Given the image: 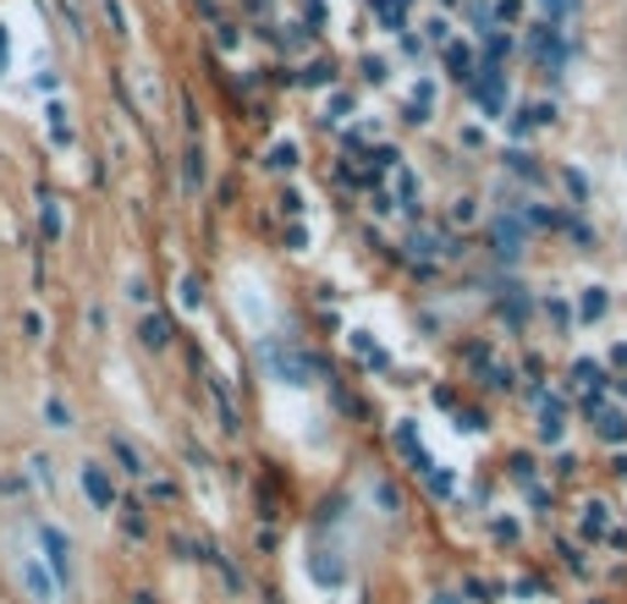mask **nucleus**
<instances>
[{
  "label": "nucleus",
  "mask_w": 627,
  "mask_h": 604,
  "mask_svg": "<svg viewBox=\"0 0 627 604\" xmlns=\"http://www.w3.org/2000/svg\"><path fill=\"white\" fill-rule=\"evenodd\" d=\"M83 489L94 494V505H111V483H105V472H100V467H83Z\"/></svg>",
  "instance_id": "1"
},
{
  "label": "nucleus",
  "mask_w": 627,
  "mask_h": 604,
  "mask_svg": "<svg viewBox=\"0 0 627 604\" xmlns=\"http://www.w3.org/2000/svg\"><path fill=\"white\" fill-rule=\"evenodd\" d=\"M45 549H50V560H56V571H67V538H61L56 527H45Z\"/></svg>",
  "instance_id": "2"
},
{
  "label": "nucleus",
  "mask_w": 627,
  "mask_h": 604,
  "mask_svg": "<svg viewBox=\"0 0 627 604\" xmlns=\"http://www.w3.org/2000/svg\"><path fill=\"white\" fill-rule=\"evenodd\" d=\"M144 341H149V346H166V324L149 319V324H144Z\"/></svg>",
  "instance_id": "3"
},
{
  "label": "nucleus",
  "mask_w": 627,
  "mask_h": 604,
  "mask_svg": "<svg viewBox=\"0 0 627 604\" xmlns=\"http://www.w3.org/2000/svg\"><path fill=\"white\" fill-rule=\"evenodd\" d=\"M0 72H7V29H0Z\"/></svg>",
  "instance_id": "4"
}]
</instances>
